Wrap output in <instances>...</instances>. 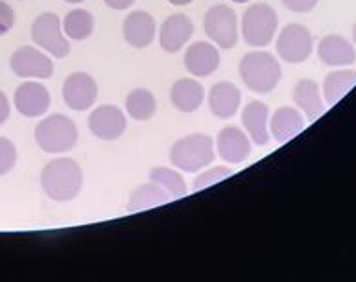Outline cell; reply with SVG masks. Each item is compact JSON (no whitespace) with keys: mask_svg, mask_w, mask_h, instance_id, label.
<instances>
[{"mask_svg":"<svg viewBox=\"0 0 356 282\" xmlns=\"http://www.w3.org/2000/svg\"><path fill=\"white\" fill-rule=\"evenodd\" d=\"M41 187L54 201H72L83 188V170L69 157L54 159L41 172Z\"/></svg>","mask_w":356,"mask_h":282,"instance_id":"6da1fadb","label":"cell"},{"mask_svg":"<svg viewBox=\"0 0 356 282\" xmlns=\"http://www.w3.org/2000/svg\"><path fill=\"white\" fill-rule=\"evenodd\" d=\"M238 70L244 85L257 94H270L271 91H275L282 78L279 59L264 50L245 53L240 61Z\"/></svg>","mask_w":356,"mask_h":282,"instance_id":"7a4b0ae2","label":"cell"},{"mask_svg":"<svg viewBox=\"0 0 356 282\" xmlns=\"http://www.w3.org/2000/svg\"><path fill=\"white\" fill-rule=\"evenodd\" d=\"M216 151L213 139L205 133L186 135L176 140L170 148V163L177 170L186 174H197L213 165Z\"/></svg>","mask_w":356,"mask_h":282,"instance_id":"3957f363","label":"cell"},{"mask_svg":"<svg viewBox=\"0 0 356 282\" xmlns=\"http://www.w3.org/2000/svg\"><path fill=\"white\" fill-rule=\"evenodd\" d=\"M78 126L74 120L61 113L43 118L35 128V142L44 154H67L78 144Z\"/></svg>","mask_w":356,"mask_h":282,"instance_id":"277c9868","label":"cell"},{"mask_svg":"<svg viewBox=\"0 0 356 282\" xmlns=\"http://www.w3.org/2000/svg\"><path fill=\"white\" fill-rule=\"evenodd\" d=\"M279 28V17L271 6L259 2L250 6L242 15V38L251 48H264L273 41Z\"/></svg>","mask_w":356,"mask_h":282,"instance_id":"5b68a950","label":"cell"},{"mask_svg":"<svg viewBox=\"0 0 356 282\" xmlns=\"http://www.w3.org/2000/svg\"><path fill=\"white\" fill-rule=\"evenodd\" d=\"M203 30L214 44L223 50H231L238 43V17L233 8L216 4L205 13Z\"/></svg>","mask_w":356,"mask_h":282,"instance_id":"8992f818","label":"cell"},{"mask_svg":"<svg viewBox=\"0 0 356 282\" xmlns=\"http://www.w3.org/2000/svg\"><path fill=\"white\" fill-rule=\"evenodd\" d=\"M277 53L284 63H305L314 52L312 33L307 26L292 22L282 28L277 38Z\"/></svg>","mask_w":356,"mask_h":282,"instance_id":"52a82bcc","label":"cell"},{"mask_svg":"<svg viewBox=\"0 0 356 282\" xmlns=\"http://www.w3.org/2000/svg\"><path fill=\"white\" fill-rule=\"evenodd\" d=\"M32 41L50 56L65 59L70 53V43L61 32V19L56 13H41L32 24Z\"/></svg>","mask_w":356,"mask_h":282,"instance_id":"ba28073f","label":"cell"},{"mask_svg":"<svg viewBox=\"0 0 356 282\" xmlns=\"http://www.w3.org/2000/svg\"><path fill=\"white\" fill-rule=\"evenodd\" d=\"M11 72L19 78L48 80L54 74V61L35 47H21L10 59Z\"/></svg>","mask_w":356,"mask_h":282,"instance_id":"9c48e42d","label":"cell"},{"mask_svg":"<svg viewBox=\"0 0 356 282\" xmlns=\"http://www.w3.org/2000/svg\"><path fill=\"white\" fill-rule=\"evenodd\" d=\"M89 129L96 139L118 140L128 129V117L117 106H100L89 115Z\"/></svg>","mask_w":356,"mask_h":282,"instance_id":"30bf717a","label":"cell"},{"mask_svg":"<svg viewBox=\"0 0 356 282\" xmlns=\"http://www.w3.org/2000/svg\"><path fill=\"white\" fill-rule=\"evenodd\" d=\"M63 101L72 111H89L98 98V85L87 72H74L63 81Z\"/></svg>","mask_w":356,"mask_h":282,"instance_id":"8fae6325","label":"cell"},{"mask_svg":"<svg viewBox=\"0 0 356 282\" xmlns=\"http://www.w3.org/2000/svg\"><path fill=\"white\" fill-rule=\"evenodd\" d=\"M13 103L22 117L38 118L47 115L50 106H52V98H50V92L43 83L24 81L22 85L17 87L15 94H13Z\"/></svg>","mask_w":356,"mask_h":282,"instance_id":"7c38bea8","label":"cell"},{"mask_svg":"<svg viewBox=\"0 0 356 282\" xmlns=\"http://www.w3.org/2000/svg\"><path fill=\"white\" fill-rule=\"evenodd\" d=\"M220 159L227 165H242L250 159L251 155V139L245 131L236 126H227L218 133L216 146Z\"/></svg>","mask_w":356,"mask_h":282,"instance_id":"4fadbf2b","label":"cell"},{"mask_svg":"<svg viewBox=\"0 0 356 282\" xmlns=\"http://www.w3.org/2000/svg\"><path fill=\"white\" fill-rule=\"evenodd\" d=\"M318 58L319 61L332 69H346L351 67L356 61L355 44L343 35L330 33L325 35L318 43Z\"/></svg>","mask_w":356,"mask_h":282,"instance_id":"5bb4252c","label":"cell"},{"mask_svg":"<svg viewBox=\"0 0 356 282\" xmlns=\"http://www.w3.org/2000/svg\"><path fill=\"white\" fill-rule=\"evenodd\" d=\"M194 35V22L185 13H174L159 28V44L168 53H177Z\"/></svg>","mask_w":356,"mask_h":282,"instance_id":"9a60e30c","label":"cell"},{"mask_svg":"<svg viewBox=\"0 0 356 282\" xmlns=\"http://www.w3.org/2000/svg\"><path fill=\"white\" fill-rule=\"evenodd\" d=\"M220 67V52L213 43L196 41L186 48L185 69L196 78H209Z\"/></svg>","mask_w":356,"mask_h":282,"instance_id":"2e32d148","label":"cell"},{"mask_svg":"<svg viewBox=\"0 0 356 282\" xmlns=\"http://www.w3.org/2000/svg\"><path fill=\"white\" fill-rule=\"evenodd\" d=\"M122 33L126 43L129 47L137 48H148L154 43L155 33H157V24L155 19L146 11H131L122 24Z\"/></svg>","mask_w":356,"mask_h":282,"instance_id":"e0dca14e","label":"cell"},{"mask_svg":"<svg viewBox=\"0 0 356 282\" xmlns=\"http://www.w3.org/2000/svg\"><path fill=\"white\" fill-rule=\"evenodd\" d=\"M268 122H270V109L264 101H250L242 109V126L255 146H266L270 142Z\"/></svg>","mask_w":356,"mask_h":282,"instance_id":"ac0fdd59","label":"cell"},{"mask_svg":"<svg viewBox=\"0 0 356 282\" xmlns=\"http://www.w3.org/2000/svg\"><path fill=\"white\" fill-rule=\"evenodd\" d=\"M242 92L233 81H218L209 92V109L216 118H233L240 109Z\"/></svg>","mask_w":356,"mask_h":282,"instance_id":"d6986e66","label":"cell"},{"mask_svg":"<svg viewBox=\"0 0 356 282\" xmlns=\"http://www.w3.org/2000/svg\"><path fill=\"white\" fill-rule=\"evenodd\" d=\"M305 115L296 107H279L270 120L271 137L279 144H284L298 137L305 129Z\"/></svg>","mask_w":356,"mask_h":282,"instance_id":"ffe728a7","label":"cell"},{"mask_svg":"<svg viewBox=\"0 0 356 282\" xmlns=\"http://www.w3.org/2000/svg\"><path fill=\"white\" fill-rule=\"evenodd\" d=\"M293 101L310 122L318 120L325 113V100L321 89L314 80H299L293 87Z\"/></svg>","mask_w":356,"mask_h":282,"instance_id":"44dd1931","label":"cell"},{"mask_svg":"<svg viewBox=\"0 0 356 282\" xmlns=\"http://www.w3.org/2000/svg\"><path fill=\"white\" fill-rule=\"evenodd\" d=\"M205 100V91L200 81L181 78L170 89V101L179 113H196Z\"/></svg>","mask_w":356,"mask_h":282,"instance_id":"7402d4cb","label":"cell"},{"mask_svg":"<svg viewBox=\"0 0 356 282\" xmlns=\"http://www.w3.org/2000/svg\"><path fill=\"white\" fill-rule=\"evenodd\" d=\"M356 85V70L353 69H338L334 72H330L323 81V100L329 106H334L338 101L351 91L353 87Z\"/></svg>","mask_w":356,"mask_h":282,"instance_id":"603a6c76","label":"cell"},{"mask_svg":"<svg viewBox=\"0 0 356 282\" xmlns=\"http://www.w3.org/2000/svg\"><path fill=\"white\" fill-rule=\"evenodd\" d=\"M168 201H172L170 196H168L157 183L149 181L140 185V187L129 196L128 207L126 208H128V213H138V210H146V208L159 207V205Z\"/></svg>","mask_w":356,"mask_h":282,"instance_id":"cb8c5ba5","label":"cell"},{"mask_svg":"<svg viewBox=\"0 0 356 282\" xmlns=\"http://www.w3.org/2000/svg\"><path fill=\"white\" fill-rule=\"evenodd\" d=\"M126 113L137 122H148L157 113V100L148 89H134L126 98Z\"/></svg>","mask_w":356,"mask_h":282,"instance_id":"d4e9b609","label":"cell"},{"mask_svg":"<svg viewBox=\"0 0 356 282\" xmlns=\"http://www.w3.org/2000/svg\"><path fill=\"white\" fill-rule=\"evenodd\" d=\"M65 35L72 41H86L95 32V19L87 10H72L63 19Z\"/></svg>","mask_w":356,"mask_h":282,"instance_id":"484cf974","label":"cell"},{"mask_svg":"<svg viewBox=\"0 0 356 282\" xmlns=\"http://www.w3.org/2000/svg\"><path fill=\"white\" fill-rule=\"evenodd\" d=\"M149 181L157 183L170 196V199L185 197L186 192H188L186 181L183 179L179 172L172 170V168H165V166H155V168H152L149 170Z\"/></svg>","mask_w":356,"mask_h":282,"instance_id":"4316f807","label":"cell"},{"mask_svg":"<svg viewBox=\"0 0 356 282\" xmlns=\"http://www.w3.org/2000/svg\"><path fill=\"white\" fill-rule=\"evenodd\" d=\"M233 176V170L229 166H213L211 170L202 172L200 176L194 177V183L192 187L194 190H203V188H209L211 185H216V183L227 179V177Z\"/></svg>","mask_w":356,"mask_h":282,"instance_id":"83f0119b","label":"cell"},{"mask_svg":"<svg viewBox=\"0 0 356 282\" xmlns=\"http://www.w3.org/2000/svg\"><path fill=\"white\" fill-rule=\"evenodd\" d=\"M17 165V148L10 139L0 137V177L10 174Z\"/></svg>","mask_w":356,"mask_h":282,"instance_id":"f1b7e54d","label":"cell"},{"mask_svg":"<svg viewBox=\"0 0 356 282\" xmlns=\"http://www.w3.org/2000/svg\"><path fill=\"white\" fill-rule=\"evenodd\" d=\"M13 24H15L13 8L8 2H4V0H0V38L6 35L8 32H11Z\"/></svg>","mask_w":356,"mask_h":282,"instance_id":"f546056e","label":"cell"},{"mask_svg":"<svg viewBox=\"0 0 356 282\" xmlns=\"http://www.w3.org/2000/svg\"><path fill=\"white\" fill-rule=\"evenodd\" d=\"M282 6L293 13H309L318 6L319 0H281Z\"/></svg>","mask_w":356,"mask_h":282,"instance_id":"4dcf8cb0","label":"cell"},{"mask_svg":"<svg viewBox=\"0 0 356 282\" xmlns=\"http://www.w3.org/2000/svg\"><path fill=\"white\" fill-rule=\"evenodd\" d=\"M10 115H11L10 100H8V96H6L4 92L0 91V126L8 122Z\"/></svg>","mask_w":356,"mask_h":282,"instance_id":"1f68e13d","label":"cell"},{"mask_svg":"<svg viewBox=\"0 0 356 282\" xmlns=\"http://www.w3.org/2000/svg\"><path fill=\"white\" fill-rule=\"evenodd\" d=\"M104 4L107 8H111V10H117V11H124L131 8L135 4V0H104Z\"/></svg>","mask_w":356,"mask_h":282,"instance_id":"d6a6232c","label":"cell"},{"mask_svg":"<svg viewBox=\"0 0 356 282\" xmlns=\"http://www.w3.org/2000/svg\"><path fill=\"white\" fill-rule=\"evenodd\" d=\"M168 2L174 6H188V4H192L194 0H168Z\"/></svg>","mask_w":356,"mask_h":282,"instance_id":"836d02e7","label":"cell"},{"mask_svg":"<svg viewBox=\"0 0 356 282\" xmlns=\"http://www.w3.org/2000/svg\"><path fill=\"white\" fill-rule=\"evenodd\" d=\"M65 2H69V4H81V2H86V0H65Z\"/></svg>","mask_w":356,"mask_h":282,"instance_id":"e575fe53","label":"cell"},{"mask_svg":"<svg viewBox=\"0 0 356 282\" xmlns=\"http://www.w3.org/2000/svg\"><path fill=\"white\" fill-rule=\"evenodd\" d=\"M353 43L356 44V24H355V26H353Z\"/></svg>","mask_w":356,"mask_h":282,"instance_id":"d590c367","label":"cell"},{"mask_svg":"<svg viewBox=\"0 0 356 282\" xmlns=\"http://www.w3.org/2000/svg\"><path fill=\"white\" fill-rule=\"evenodd\" d=\"M233 2H236V4H245V2H250V0H233Z\"/></svg>","mask_w":356,"mask_h":282,"instance_id":"8d00e7d4","label":"cell"}]
</instances>
